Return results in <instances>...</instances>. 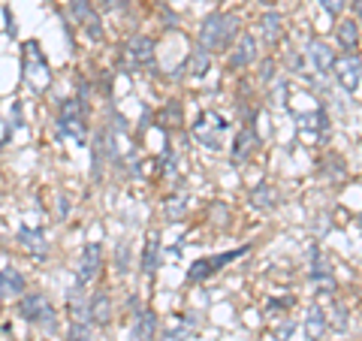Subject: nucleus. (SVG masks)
<instances>
[{"mask_svg": "<svg viewBox=\"0 0 362 341\" xmlns=\"http://www.w3.org/2000/svg\"><path fill=\"white\" fill-rule=\"evenodd\" d=\"M236 31H239V18L236 15H224V13H212L205 15L203 27H199V52H224L226 43L236 36Z\"/></svg>", "mask_w": 362, "mask_h": 341, "instance_id": "1", "label": "nucleus"}, {"mask_svg": "<svg viewBox=\"0 0 362 341\" xmlns=\"http://www.w3.org/2000/svg\"><path fill=\"white\" fill-rule=\"evenodd\" d=\"M58 133L66 139H75L82 145L85 136H88V124H85V100L70 97L61 103L58 112Z\"/></svg>", "mask_w": 362, "mask_h": 341, "instance_id": "2", "label": "nucleus"}, {"mask_svg": "<svg viewBox=\"0 0 362 341\" xmlns=\"http://www.w3.org/2000/svg\"><path fill=\"white\" fill-rule=\"evenodd\" d=\"M24 79L36 91H45L52 85V67H49V61H45V55L36 40L24 43Z\"/></svg>", "mask_w": 362, "mask_h": 341, "instance_id": "3", "label": "nucleus"}, {"mask_svg": "<svg viewBox=\"0 0 362 341\" xmlns=\"http://www.w3.org/2000/svg\"><path fill=\"white\" fill-rule=\"evenodd\" d=\"M18 317H24L27 324L55 329V305L45 293H24V296H18Z\"/></svg>", "mask_w": 362, "mask_h": 341, "instance_id": "4", "label": "nucleus"}, {"mask_svg": "<svg viewBox=\"0 0 362 341\" xmlns=\"http://www.w3.org/2000/svg\"><path fill=\"white\" fill-rule=\"evenodd\" d=\"M226 130H230V124H226L224 115L205 112V115H199V121L194 124V139L199 142V145L212 148V151H221L224 139H226Z\"/></svg>", "mask_w": 362, "mask_h": 341, "instance_id": "5", "label": "nucleus"}, {"mask_svg": "<svg viewBox=\"0 0 362 341\" xmlns=\"http://www.w3.org/2000/svg\"><path fill=\"white\" fill-rule=\"evenodd\" d=\"M242 254H247V245H242V248H236V251H226V254H217V257H203V260H196L194 266H190V272H187V281L212 278V275H215L217 269L230 266V263H233V260H239Z\"/></svg>", "mask_w": 362, "mask_h": 341, "instance_id": "6", "label": "nucleus"}, {"mask_svg": "<svg viewBox=\"0 0 362 341\" xmlns=\"http://www.w3.org/2000/svg\"><path fill=\"white\" fill-rule=\"evenodd\" d=\"M335 75H338V85L345 91L354 94L359 88V79H362V58L359 55H341V58H335Z\"/></svg>", "mask_w": 362, "mask_h": 341, "instance_id": "7", "label": "nucleus"}, {"mask_svg": "<svg viewBox=\"0 0 362 341\" xmlns=\"http://www.w3.org/2000/svg\"><path fill=\"white\" fill-rule=\"evenodd\" d=\"M70 9H73V15H75V22L85 27L88 40L100 43V40H103V22H100V15L94 13L91 0H70Z\"/></svg>", "mask_w": 362, "mask_h": 341, "instance_id": "8", "label": "nucleus"}, {"mask_svg": "<svg viewBox=\"0 0 362 341\" xmlns=\"http://www.w3.org/2000/svg\"><path fill=\"white\" fill-rule=\"evenodd\" d=\"M103 266V245L100 242H88L82 251V263H79V275H75V284H91L97 278V272Z\"/></svg>", "mask_w": 362, "mask_h": 341, "instance_id": "9", "label": "nucleus"}, {"mask_svg": "<svg viewBox=\"0 0 362 341\" xmlns=\"http://www.w3.org/2000/svg\"><path fill=\"white\" fill-rule=\"evenodd\" d=\"M290 112L296 115V121H299L302 130H311V133H323V130L329 127L326 112H323L317 103H305V109H290Z\"/></svg>", "mask_w": 362, "mask_h": 341, "instance_id": "10", "label": "nucleus"}, {"mask_svg": "<svg viewBox=\"0 0 362 341\" xmlns=\"http://www.w3.org/2000/svg\"><path fill=\"white\" fill-rule=\"evenodd\" d=\"M127 58L133 67H148L154 61V40L151 36H133L127 43Z\"/></svg>", "mask_w": 362, "mask_h": 341, "instance_id": "11", "label": "nucleus"}, {"mask_svg": "<svg viewBox=\"0 0 362 341\" xmlns=\"http://www.w3.org/2000/svg\"><path fill=\"white\" fill-rule=\"evenodd\" d=\"M157 338V314L154 311H139L130 326V341H154Z\"/></svg>", "mask_w": 362, "mask_h": 341, "instance_id": "12", "label": "nucleus"}, {"mask_svg": "<svg viewBox=\"0 0 362 341\" xmlns=\"http://www.w3.org/2000/svg\"><path fill=\"white\" fill-rule=\"evenodd\" d=\"M308 58H311L317 73H329L332 67H335V52H332L323 40H311L308 43Z\"/></svg>", "mask_w": 362, "mask_h": 341, "instance_id": "13", "label": "nucleus"}, {"mask_svg": "<svg viewBox=\"0 0 362 341\" xmlns=\"http://www.w3.org/2000/svg\"><path fill=\"white\" fill-rule=\"evenodd\" d=\"M88 317L97 326H109V320H112V299H109L106 290L94 293V299L88 302Z\"/></svg>", "mask_w": 362, "mask_h": 341, "instance_id": "14", "label": "nucleus"}, {"mask_svg": "<svg viewBox=\"0 0 362 341\" xmlns=\"http://www.w3.org/2000/svg\"><path fill=\"white\" fill-rule=\"evenodd\" d=\"M18 245H24L31 254L36 257H45L49 254V242H45V233L43 230H34V226H22L18 230Z\"/></svg>", "mask_w": 362, "mask_h": 341, "instance_id": "15", "label": "nucleus"}, {"mask_svg": "<svg viewBox=\"0 0 362 341\" xmlns=\"http://www.w3.org/2000/svg\"><path fill=\"white\" fill-rule=\"evenodd\" d=\"M260 145V136H256V130L254 127H245L239 130V136L233 139V164H242V160L251 154V151Z\"/></svg>", "mask_w": 362, "mask_h": 341, "instance_id": "16", "label": "nucleus"}, {"mask_svg": "<svg viewBox=\"0 0 362 341\" xmlns=\"http://www.w3.org/2000/svg\"><path fill=\"white\" fill-rule=\"evenodd\" d=\"M24 275L18 269H0V296H24Z\"/></svg>", "mask_w": 362, "mask_h": 341, "instance_id": "17", "label": "nucleus"}, {"mask_svg": "<svg viewBox=\"0 0 362 341\" xmlns=\"http://www.w3.org/2000/svg\"><path fill=\"white\" fill-rule=\"evenodd\" d=\"M254 58H256V43H254L251 34H245L239 40V45H236V52L230 55V67L242 70V67H247V64H254Z\"/></svg>", "mask_w": 362, "mask_h": 341, "instance_id": "18", "label": "nucleus"}, {"mask_svg": "<svg viewBox=\"0 0 362 341\" xmlns=\"http://www.w3.org/2000/svg\"><path fill=\"white\" fill-rule=\"evenodd\" d=\"M66 305H70V317L73 324H88V302H85V293H82V284H73L70 296H66Z\"/></svg>", "mask_w": 362, "mask_h": 341, "instance_id": "19", "label": "nucleus"}, {"mask_svg": "<svg viewBox=\"0 0 362 341\" xmlns=\"http://www.w3.org/2000/svg\"><path fill=\"white\" fill-rule=\"evenodd\" d=\"M160 266V239L154 233H148L145 239V254H142V272L145 275H154Z\"/></svg>", "mask_w": 362, "mask_h": 341, "instance_id": "20", "label": "nucleus"}, {"mask_svg": "<svg viewBox=\"0 0 362 341\" xmlns=\"http://www.w3.org/2000/svg\"><path fill=\"white\" fill-rule=\"evenodd\" d=\"M323 333H326V314H323V308H311L308 320H305V335L311 341H320Z\"/></svg>", "mask_w": 362, "mask_h": 341, "instance_id": "21", "label": "nucleus"}, {"mask_svg": "<svg viewBox=\"0 0 362 341\" xmlns=\"http://www.w3.org/2000/svg\"><path fill=\"white\" fill-rule=\"evenodd\" d=\"M338 43H341V49H345L347 55L356 49V45H359V27H356V22H350V18H347V22L338 24Z\"/></svg>", "mask_w": 362, "mask_h": 341, "instance_id": "22", "label": "nucleus"}, {"mask_svg": "<svg viewBox=\"0 0 362 341\" xmlns=\"http://www.w3.org/2000/svg\"><path fill=\"white\" fill-rule=\"evenodd\" d=\"M194 326H196V317L194 314L181 317V320H175V324L164 333V341H184L190 333H194Z\"/></svg>", "mask_w": 362, "mask_h": 341, "instance_id": "23", "label": "nucleus"}, {"mask_svg": "<svg viewBox=\"0 0 362 341\" xmlns=\"http://www.w3.org/2000/svg\"><path fill=\"white\" fill-rule=\"evenodd\" d=\"M208 64H212V58H208L205 52H194V55H190V58H187V64H184V67H178V70H175V75L187 73V70H190V75H205Z\"/></svg>", "mask_w": 362, "mask_h": 341, "instance_id": "24", "label": "nucleus"}, {"mask_svg": "<svg viewBox=\"0 0 362 341\" xmlns=\"http://www.w3.org/2000/svg\"><path fill=\"white\" fill-rule=\"evenodd\" d=\"M281 15L278 13H266L263 15V36H266V43H278V36H281Z\"/></svg>", "mask_w": 362, "mask_h": 341, "instance_id": "25", "label": "nucleus"}, {"mask_svg": "<svg viewBox=\"0 0 362 341\" xmlns=\"http://www.w3.org/2000/svg\"><path fill=\"white\" fill-rule=\"evenodd\" d=\"M275 200H272V187L269 184H260V187H256V191L251 194V205L254 208H269Z\"/></svg>", "mask_w": 362, "mask_h": 341, "instance_id": "26", "label": "nucleus"}, {"mask_svg": "<svg viewBox=\"0 0 362 341\" xmlns=\"http://www.w3.org/2000/svg\"><path fill=\"white\" fill-rule=\"evenodd\" d=\"M311 260H314V272H311L314 278H317V281H320V278H329V263H323L320 248H314V251H311Z\"/></svg>", "mask_w": 362, "mask_h": 341, "instance_id": "27", "label": "nucleus"}, {"mask_svg": "<svg viewBox=\"0 0 362 341\" xmlns=\"http://www.w3.org/2000/svg\"><path fill=\"white\" fill-rule=\"evenodd\" d=\"M66 341H91V329H88V324H70Z\"/></svg>", "mask_w": 362, "mask_h": 341, "instance_id": "28", "label": "nucleus"}, {"mask_svg": "<svg viewBox=\"0 0 362 341\" xmlns=\"http://www.w3.org/2000/svg\"><path fill=\"white\" fill-rule=\"evenodd\" d=\"M184 208H187V196H175L173 203H166V217H169V221H175Z\"/></svg>", "mask_w": 362, "mask_h": 341, "instance_id": "29", "label": "nucleus"}, {"mask_svg": "<svg viewBox=\"0 0 362 341\" xmlns=\"http://www.w3.org/2000/svg\"><path fill=\"white\" fill-rule=\"evenodd\" d=\"M320 6L326 9L329 15H341V9H345V0H320Z\"/></svg>", "mask_w": 362, "mask_h": 341, "instance_id": "30", "label": "nucleus"}, {"mask_svg": "<svg viewBox=\"0 0 362 341\" xmlns=\"http://www.w3.org/2000/svg\"><path fill=\"white\" fill-rule=\"evenodd\" d=\"M100 3H103V9H109V13H118V9H124L127 0H100Z\"/></svg>", "mask_w": 362, "mask_h": 341, "instance_id": "31", "label": "nucleus"}, {"mask_svg": "<svg viewBox=\"0 0 362 341\" xmlns=\"http://www.w3.org/2000/svg\"><path fill=\"white\" fill-rule=\"evenodd\" d=\"M118 266H121V272H127V248H118Z\"/></svg>", "mask_w": 362, "mask_h": 341, "instance_id": "32", "label": "nucleus"}, {"mask_svg": "<svg viewBox=\"0 0 362 341\" xmlns=\"http://www.w3.org/2000/svg\"><path fill=\"white\" fill-rule=\"evenodd\" d=\"M335 329H347V324H345V308H335Z\"/></svg>", "mask_w": 362, "mask_h": 341, "instance_id": "33", "label": "nucleus"}, {"mask_svg": "<svg viewBox=\"0 0 362 341\" xmlns=\"http://www.w3.org/2000/svg\"><path fill=\"white\" fill-rule=\"evenodd\" d=\"M58 212H61V217H64L66 212H70V205H66V200H58Z\"/></svg>", "mask_w": 362, "mask_h": 341, "instance_id": "34", "label": "nucleus"}, {"mask_svg": "<svg viewBox=\"0 0 362 341\" xmlns=\"http://www.w3.org/2000/svg\"><path fill=\"white\" fill-rule=\"evenodd\" d=\"M354 6H356V13H359V18H362V0H354Z\"/></svg>", "mask_w": 362, "mask_h": 341, "instance_id": "35", "label": "nucleus"}, {"mask_svg": "<svg viewBox=\"0 0 362 341\" xmlns=\"http://www.w3.org/2000/svg\"><path fill=\"white\" fill-rule=\"evenodd\" d=\"M260 3H266V6H272V3H275V0H260Z\"/></svg>", "mask_w": 362, "mask_h": 341, "instance_id": "36", "label": "nucleus"}]
</instances>
